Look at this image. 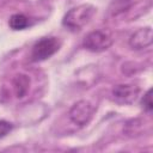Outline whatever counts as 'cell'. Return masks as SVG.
<instances>
[{"mask_svg":"<svg viewBox=\"0 0 153 153\" xmlns=\"http://www.w3.org/2000/svg\"><path fill=\"white\" fill-rule=\"evenodd\" d=\"M131 0H112L110 5V12L112 16H118L128 11L131 6Z\"/></svg>","mask_w":153,"mask_h":153,"instance_id":"obj_9","label":"cell"},{"mask_svg":"<svg viewBox=\"0 0 153 153\" xmlns=\"http://www.w3.org/2000/svg\"><path fill=\"white\" fill-rule=\"evenodd\" d=\"M30 82L31 80L26 74H17L13 78L12 85H13V91L17 98H23L27 93Z\"/></svg>","mask_w":153,"mask_h":153,"instance_id":"obj_7","label":"cell"},{"mask_svg":"<svg viewBox=\"0 0 153 153\" xmlns=\"http://www.w3.org/2000/svg\"><path fill=\"white\" fill-rule=\"evenodd\" d=\"M141 106L147 112H151L153 110V100H152V88H149L141 99Z\"/></svg>","mask_w":153,"mask_h":153,"instance_id":"obj_10","label":"cell"},{"mask_svg":"<svg viewBox=\"0 0 153 153\" xmlns=\"http://www.w3.org/2000/svg\"><path fill=\"white\" fill-rule=\"evenodd\" d=\"M61 47V42L56 37H43L38 39L31 50V60L33 62L44 61L51 57L55 53L59 51Z\"/></svg>","mask_w":153,"mask_h":153,"instance_id":"obj_2","label":"cell"},{"mask_svg":"<svg viewBox=\"0 0 153 153\" xmlns=\"http://www.w3.org/2000/svg\"><path fill=\"white\" fill-rule=\"evenodd\" d=\"M97 8L91 4H81L71 8L62 19V25L71 31L81 30L94 16Z\"/></svg>","mask_w":153,"mask_h":153,"instance_id":"obj_1","label":"cell"},{"mask_svg":"<svg viewBox=\"0 0 153 153\" xmlns=\"http://www.w3.org/2000/svg\"><path fill=\"white\" fill-rule=\"evenodd\" d=\"M112 42H114V39L108 31L94 30V31L88 32L85 36V38L82 41V45L85 49H87L90 51L100 53V51L109 49L111 47Z\"/></svg>","mask_w":153,"mask_h":153,"instance_id":"obj_3","label":"cell"},{"mask_svg":"<svg viewBox=\"0 0 153 153\" xmlns=\"http://www.w3.org/2000/svg\"><path fill=\"white\" fill-rule=\"evenodd\" d=\"M13 128V124L8 121L5 120H0V139H2L4 136H6Z\"/></svg>","mask_w":153,"mask_h":153,"instance_id":"obj_11","label":"cell"},{"mask_svg":"<svg viewBox=\"0 0 153 153\" xmlns=\"http://www.w3.org/2000/svg\"><path fill=\"white\" fill-rule=\"evenodd\" d=\"M153 42V32L149 26L137 29L129 37V45L135 50H142L149 47Z\"/></svg>","mask_w":153,"mask_h":153,"instance_id":"obj_6","label":"cell"},{"mask_svg":"<svg viewBox=\"0 0 153 153\" xmlns=\"http://www.w3.org/2000/svg\"><path fill=\"white\" fill-rule=\"evenodd\" d=\"M8 25L12 30H24L30 25V20L25 14L16 13L10 17Z\"/></svg>","mask_w":153,"mask_h":153,"instance_id":"obj_8","label":"cell"},{"mask_svg":"<svg viewBox=\"0 0 153 153\" xmlns=\"http://www.w3.org/2000/svg\"><path fill=\"white\" fill-rule=\"evenodd\" d=\"M94 114V108L91 105L90 102L87 100H78L75 104H73V106L69 109V118L71 121L79 126L82 127L85 124H87L92 116Z\"/></svg>","mask_w":153,"mask_h":153,"instance_id":"obj_4","label":"cell"},{"mask_svg":"<svg viewBox=\"0 0 153 153\" xmlns=\"http://www.w3.org/2000/svg\"><path fill=\"white\" fill-rule=\"evenodd\" d=\"M139 93H140V88L136 85H131V84H121V85H116L112 88L114 99L120 104H127V105L133 104L137 99Z\"/></svg>","mask_w":153,"mask_h":153,"instance_id":"obj_5","label":"cell"}]
</instances>
